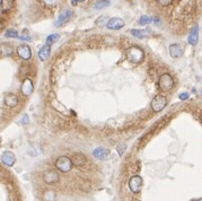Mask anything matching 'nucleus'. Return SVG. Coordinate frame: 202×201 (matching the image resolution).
I'll return each instance as SVG.
<instances>
[{"mask_svg":"<svg viewBox=\"0 0 202 201\" xmlns=\"http://www.w3.org/2000/svg\"><path fill=\"white\" fill-rule=\"evenodd\" d=\"M72 165H74V163H72L71 158H69V157H67V156H60L56 162V168H58L59 171L63 172V173H67V172L70 171L71 167H72Z\"/></svg>","mask_w":202,"mask_h":201,"instance_id":"f03ea898","label":"nucleus"},{"mask_svg":"<svg viewBox=\"0 0 202 201\" xmlns=\"http://www.w3.org/2000/svg\"><path fill=\"white\" fill-rule=\"evenodd\" d=\"M93 156L99 160H105L110 157V150L103 147H98L93 152Z\"/></svg>","mask_w":202,"mask_h":201,"instance_id":"9d476101","label":"nucleus"},{"mask_svg":"<svg viewBox=\"0 0 202 201\" xmlns=\"http://www.w3.org/2000/svg\"><path fill=\"white\" fill-rule=\"evenodd\" d=\"M187 42L191 45H193V46H195V45L198 44V42H199V25L198 24L192 27L191 32L189 34V37H187Z\"/></svg>","mask_w":202,"mask_h":201,"instance_id":"6e6552de","label":"nucleus"},{"mask_svg":"<svg viewBox=\"0 0 202 201\" xmlns=\"http://www.w3.org/2000/svg\"><path fill=\"white\" fill-rule=\"evenodd\" d=\"M85 0H71V4L74 5V6H77L79 2H84Z\"/></svg>","mask_w":202,"mask_h":201,"instance_id":"7c9ffc66","label":"nucleus"},{"mask_svg":"<svg viewBox=\"0 0 202 201\" xmlns=\"http://www.w3.org/2000/svg\"><path fill=\"white\" fill-rule=\"evenodd\" d=\"M166 105H167V100L163 95H156L151 100V108L153 112H159L164 110Z\"/></svg>","mask_w":202,"mask_h":201,"instance_id":"20e7f679","label":"nucleus"},{"mask_svg":"<svg viewBox=\"0 0 202 201\" xmlns=\"http://www.w3.org/2000/svg\"><path fill=\"white\" fill-rule=\"evenodd\" d=\"M198 201H202V199H200V200H198Z\"/></svg>","mask_w":202,"mask_h":201,"instance_id":"473e14b6","label":"nucleus"},{"mask_svg":"<svg viewBox=\"0 0 202 201\" xmlns=\"http://www.w3.org/2000/svg\"><path fill=\"white\" fill-rule=\"evenodd\" d=\"M157 2L161 5V6L166 7V6H168V5L172 4V0H157Z\"/></svg>","mask_w":202,"mask_h":201,"instance_id":"a878e982","label":"nucleus"},{"mask_svg":"<svg viewBox=\"0 0 202 201\" xmlns=\"http://www.w3.org/2000/svg\"><path fill=\"white\" fill-rule=\"evenodd\" d=\"M159 87L164 92H169L174 87V79L169 74H163L159 78Z\"/></svg>","mask_w":202,"mask_h":201,"instance_id":"7ed1b4c3","label":"nucleus"},{"mask_svg":"<svg viewBox=\"0 0 202 201\" xmlns=\"http://www.w3.org/2000/svg\"><path fill=\"white\" fill-rule=\"evenodd\" d=\"M1 162H2L6 166H9V167H10V166H13V165L15 164L16 157L13 152H5V153L1 155Z\"/></svg>","mask_w":202,"mask_h":201,"instance_id":"9b49d317","label":"nucleus"},{"mask_svg":"<svg viewBox=\"0 0 202 201\" xmlns=\"http://www.w3.org/2000/svg\"><path fill=\"white\" fill-rule=\"evenodd\" d=\"M5 34L7 37H17L18 38V33L15 30H7Z\"/></svg>","mask_w":202,"mask_h":201,"instance_id":"b1692460","label":"nucleus"},{"mask_svg":"<svg viewBox=\"0 0 202 201\" xmlns=\"http://www.w3.org/2000/svg\"><path fill=\"white\" fill-rule=\"evenodd\" d=\"M110 5H111V1L110 0H98L96 4L94 5V8L95 9H103L105 7H109Z\"/></svg>","mask_w":202,"mask_h":201,"instance_id":"aec40b11","label":"nucleus"},{"mask_svg":"<svg viewBox=\"0 0 202 201\" xmlns=\"http://www.w3.org/2000/svg\"><path fill=\"white\" fill-rule=\"evenodd\" d=\"M33 90H34V86H33V82L31 79H24V82L22 84V87H20V90H22L23 95H25V96H30L31 94L33 93Z\"/></svg>","mask_w":202,"mask_h":201,"instance_id":"ddd939ff","label":"nucleus"},{"mask_svg":"<svg viewBox=\"0 0 202 201\" xmlns=\"http://www.w3.org/2000/svg\"><path fill=\"white\" fill-rule=\"evenodd\" d=\"M13 6H14V0H1V11L2 13L10 10Z\"/></svg>","mask_w":202,"mask_h":201,"instance_id":"6ab92c4d","label":"nucleus"},{"mask_svg":"<svg viewBox=\"0 0 202 201\" xmlns=\"http://www.w3.org/2000/svg\"><path fill=\"white\" fill-rule=\"evenodd\" d=\"M43 180L45 183H56L59 181V174L54 171H46L43 174Z\"/></svg>","mask_w":202,"mask_h":201,"instance_id":"2eb2a0df","label":"nucleus"},{"mask_svg":"<svg viewBox=\"0 0 202 201\" xmlns=\"http://www.w3.org/2000/svg\"><path fill=\"white\" fill-rule=\"evenodd\" d=\"M153 22H159L158 19H153L151 17H148V16H141L140 19H139V24L140 25H147V24H150V23Z\"/></svg>","mask_w":202,"mask_h":201,"instance_id":"412c9836","label":"nucleus"},{"mask_svg":"<svg viewBox=\"0 0 202 201\" xmlns=\"http://www.w3.org/2000/svg\"><path fill=\"white\" fill-rule=\"evenodd\" d=\"M17 54H18L22 59L24 60H28L32 57V51H31V48L26 44L19 45L17 48Z\"/></svg>","mask_w":202,"mask_h":201,"instance_id":"1a4fd4ad","label":"nucleus"},{"mask_svg":"<svg viewBox=\"0 0 202 201\" xmlns=\"http://www.w3.org/2000/svg\"><path fill=\"white\" fill-rule=\"evenodd\" d=\"M130 33L137 38H145L150 35V32L148 30H131Z\"/></svg>","mask_w":202,"mask_h":201,"instance_id":"a211bd4d","label":"nucleus"},{"mask_svg":"<svg viewBox=\"0 0 202 201\" xmlns=\"http://www.w3.org/2000/svg\"><path fill=\"white\" fill-rule=\"evenodd\" d=\"M22 123L23 124H28V123H30V119H28V115H27V114H25V115L23 116Z\"/></svg>","mask_w":202,"mask_h":201,"instance_id":"c85d7f7f","label":"nucleus"},{"mask_svg":"<svg viewBox=\"0 0 202 201\" xmlns=\"http://www.w3.org/2000/svg\"><path fill=\"white\" fill-rule=\"evenodd\" d=\"M189 96H190V95L187 93H181L179 97H180L181 100H189Z\"/></svg>","mask_w":202,"mask_h":201,"instance_id":"bb28decb","label":"nucleus"},{"mask_svg":"<svg viewBox=\"0 0 202 201\" xmlns=\"http://www.w3.org/2000/svg\"><path fill=\"white\" fill-rule=\"evenodd\" d=\"M5 104L7 105L8 108H16L17 104H18V97L16 96L15 94L13 93H8L5 95Z\"/></svg>","mask_w":202,"mask_h":201,"instance_id":"4468645a","label":"nucleus"},{"mask_svg":"<svg viewBox=\"0 0 202 201\" xmlns=\"http://www.w3.org/2000/svg\"><path fill=\"white\" fill-rule=\"evenodd\" d=\"M201 94H202V90H201Z\"/></svg>","mask_w":202,"mask_h":201,"instance_id":"72a5a7b5","label":"nucleus"},{"mask_svg":"<svg viewBox=\"0 0 202 201\" xmlns=\"http://www.w3.org/2000/svg\"><path fill=\"white\" fill-rule=\"evenodd\" d=\"M43 1H44L46 5H50V6H51V5L56 4V0H43Z\"/></svg>","mask_w":202,"mask_h":201,"instance_id":"c756f323","label":"nucleus"},{"mask_svg":"<svg viewBox=\"0 0 202 201\" xmlns=\"http://www.w3.org/2000/svg\"><path fill=\"white\" fill-rule=\"evenodd\" d=\"M183 52H184L183 45L177 44V43L169 45V54H171L172 58H181V57L183 56Z\"/></svg>","mask_w":202,"mask_h":201,"instance_id":"0eeeda50","label":"nucleus"},{"mask_svg":"<svg viewBox=\"0 0 202 201\" xmlns=\"http://www.w3.org/2000/svg\"><path fill=\"white\" fill-rule=\"evenodd\" d=\"M19 40H23V41H32V37L30 35H23V36H18Z\"/></svg>","mask_w":202,"mask_h":201,"instance_id":"cd10ccee","label":"nucleus"},{"mask_svg":"<svg viewBox=\"0 0 202 201\" xmlns=\"http://www.w3.org/2000/svg\"><path fill=\"white\" fill-rule=\"evenodd\" d=\"M200 118H201V120H202V113H201V115H200Z\"/></svg>","mask_w":202,"mask_h":201,"instance_id":"2f4dec72","label":"nucleus"},{"mask_svg":"<svg viewBox=\"0 0 202 201\" xmlns=\"http://www.w3.org/2000/svg\"><path fill=\"white\" fill-rule=\"evenodd\" d=\"M142 184H143V181H142V177L141 176H139V175H135V176H132L130 181H129V188H130V190L132 192H139V191L141 190L142 188Z\"/></svg>","mask_w":202,"mask_h":201,"instance_id":"39448f33","label":"nucleus"},{"mask_svg":"<svg viewBox=\"0 0 202 201\" xmlns=\"http://www.w3.org/2000/svg\"><path fill=\"white\" fill-rule=\"evenodd\" d=\"M125 148H127V145H123V144H121V145L117 146V152H119V154H120V156L123 155Z\"/></svg>","mask_w":202,"mask_h":201,"instance_id":"393cba45","label":"nucleus"},{"mask_svg":"<svg viewBox=\"0 0 202 201\" xmlns=\"http://www.w3.org/2000/svg\"><path fill=\"white\" fill-rule=\"evenodd\" d=\"M72 15H74V13L71 10H64L63 13H61L60 15H59V17L56 18V27H61V26H63L64 24H67L69 20L71 19V17H72Z\"/></svg>","mask_w":202,"mask_h":201,"instance_id":"423d86ee","label":"nucleus"},{"mask_svg":"<svg viewBox=\"0 0 202 201\" xmlns=\"http://www.w3.org/2000/svg\"><path fill=\"white\" fill-rule=\"evenodd\" d=\"M106 18H107V17H105V16H101V17L96 20V25H97V26H101V27L107 25V24H106V20H107V19Z\"/></svg>","mask_w":202,"mask_h":201,"instance_id":"5701e85b","label":"nucleus"},{"mask_svg":"<svg viewBox=\"0 0 202 201\" xmlns=\"http://www.w3.org/2000/svg\"><path fill=\"white\" fill-rule=\"evenodd\" d=\"M124 26V20L122 18H119V17H114V18H111L107 23L106 27L110 28V30H120Z\"/></svg>","mask_w":202,"mask_h":201,"instance_id":"f8f14e48","label":"nucleus"},{"mask_svg":"<svg viewBox=\"0 0 202 201\" xmlns=\"http://www.w3.org/2000/svg\"><path fill=\"white\" fill-rule=\"evenodd\" d=\"M127 59L131 62V64H138L143 60V51L138 46H131L127 50Z\"/></svg>","mask_w":202,"mask_h":201,"instance_id":"f257e3e1","label":"nucleus"},{"mask_svg":"<svg viewBox=\"0 0 202 201\" xmlns=\"http://www.w3.org/2000/svg\"><path fill=\"white\" fill-rule=\"evenodd\" d=\"M59 37H60V35L58 33H53V34H50L49 36L46 37V44L49 45H52L53 43H56L58 40H59Z\"/></svg>","mask_w":202,"mask_h":201,"instance_id":"4be33fe9","label":"nucleus"},{"mask_svg":"<svg viewBox=\"0 0 202 201\" xmlns=\"http://www.w3.org/2000/svg\"><path fill=\"white\" fill-rule=\"evenodd\" d=\"M71 160H72L74 165H76V166H82V165H85L87 163L86 157L80 153L74 154V155L71 156Z\"/></svg>","mask_w":202,"mask_h":201,"instance_id":"f3484780","label":"nucleus"},{"mask_svg":"<svg viewBox=\"0 0 202 201\" xmlns=\"http://www.w3.org/2000/svg\"><path fill=\"white\" fill-rule=\"evenodd\" d=\"M50 53H51V45L45 44L40 49V51H38V58H40L41 61H46V60L49 59Z\"/></svg>","mask_w":202,"mask_h":201,"instance_id":"dca6fc26","label":"nucleus"}]
</instances>
